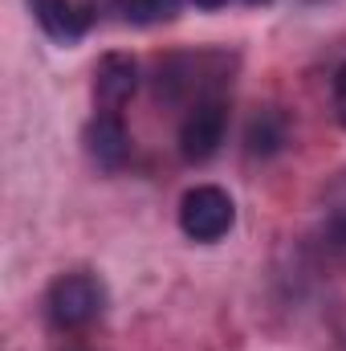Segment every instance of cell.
Segmentation results:
<instances>
[{
  "mask_svg": "<svg viewBox=\"0 0 346 351\" xmlns=\"http://www.w3.org/2000/svg\"><path fill=\"white\" fill-rule=\"evenodd\" d=\"M139 86V66L135 58L127 53H106L94 70V98H98V110L106 114H118V106L135 94Z\"/></svg>",
  "mask_w": 346,
  "mask_h": 351,
  "instance_id": "277c9868",
  "label": "cell"
},
{
  "mask_svg": "<svg viewBox=\"0 0 346 351\" xmlns=\"http://www.w3.org/2000/svg\"><path fill=\"white\" fill-rule=\"evenodd\" d=\"M245 4H269V0H245Z\"/></svg>",
  "mask_w": 346,
  "mask_h": 351,
  "instance_id": "7c38bea8",
  "label": "cell"
},
{
  "mask_svg": "<svg viewBox=\"0 0 346 351\" xmlns=\"http://www.w3.org/2000/svg\"><path fill=\"white\" fill-rule=\"evenodd\" d=\"M118 12H122V21H131V25H155V21L175 16L163 0H118Z\"/></svg>",
  "mask_w": 346,
  "mask_h": 351,
  "instance_id": "ba28073f",
  "label": "cell"
},
{
  "mask_svg": "<svg viewBox=\"0 0 346 351\" xmlns=\"http://www.w3.org/2000/svg\"><path fill=\"white\" fill-rule=\"evenodd\" d=\"M326 233L334 245H346V180L334 184L330 192V221H326Z\"/></svg>",
  "mask_w": 346,
  "mask_h": 351,
  "instance_id": "9c48e42d",
  "label": "cell"
},
{
  "mask_svg": "<svg viewBox=\"0 0 346 351\" xmlns=\"http://www.w3.org/2000/svg\"><path fill=\"white\" fill-rule=\"evenodd\" d=\"M334 110H338V123L346 127V66L338 70V78H334Z\"/></svg>",
  "mask_w": 346,
  "mask_h": 351,
  "instance_id": "30bf717a",
  "label": "cell"
},
{
  "mask_svg": "<svg viewBox=\"0 0 346 351\" xmlns=\"http://www.w3.org/2000/svg\"><path fill=\"white\" fill-rule=\"evenodd\" d=\"M228 135V110L220 98H196V106L187 110L183 127H179V152L187 164H204L220 152Z\"/></svg>",
  "mask_w": 346,
  "mask_h": 351,
  "instance_id": "3957f363",
  "label": "cell"
},
{
  "mask_svg": "<svg viewBox=\"0 0 346 351\" xmlns=\"http://www.w3.org/2000/svg\"><path fill=\"white\" fill-rule=\"evenodd\" d=\"M86 156L98 164V168H106V172H114V168H122V164H127V156H131V135H127V127H122V119H118V114L98 110V114L90 119V127H86Z\"/></svg>",
  "mask_w": 346,
  "mask_h": 351,
  "instance_id": "5b68a950",
  "label": "cell"
},
{
  "mask_svg": "<svg viewBox=\"0 0 346 351\" xmlns=\"http://www.w3.org/2000/svg\"><path fill=\"white\" fill-rule=\"evenodd\" d=\"M191 4H200V8H220L224 0H191Z\"/></svg>",
  "mask_w": 346,
  "mask_h": 351,
  "instance_id": "8fae6325",
  "label": "cell"
},
{
  "mask_svg": "<svg viewBox=\"0 0 346 351\" xmlns=\"http://www.w3.org/2000/svg\"><path fill=\"white\" fill-rule=\"evenodd\" d=\"M102 302H106V294H102V286H98L90 274H66V278H57V282L49 286V298H45L49 319H53L62 331L90 327V323L102 315Z\"/></svg>",
  "mask_w": 346,
  "mask_h": 351,
  "instance_id": "7a4b0ae2",
  "label": "cell"
},
{
  "mask_svg": "<svg viewBox=\"0 0 346 351\" xmlns=\"http://www.w3.org/2000/svg\"><path fill=\"white\" fill-rule=\"evenodd\" d=\"M245 143H249L253 156H273V152H281V143H285V119H281L277 110H261L257 119L249 123Z\"/></svg>",
  "mask_w": 346,
  "mask_h": 351,
  "instance_id": "52a82bcc",
  "label": "cell"
},
{
  "mask_svg": "<svg viewBox=\"0 0 346 351\" xmlns=\"http://www.w3.org/2000/svg\"><path fill=\"white\" fill-rule=\"evenodd\" d=\"M232 225H237V204L216 184H200L179 200V229L191 241H220Z\"/></svg>",
  "mask_w": 346,
  "mask_h": 351,
  "instance_id": "6da1fadb",
  "label": "cell"
},
{
  "mask_svg": "<svg viewBox=\"0 0 346 351\" xmlns=\"http://www.w3.org/2000/svg\"><path fill=\"white\" fill-rule=\"evenodd\" d=\"M37 25L53 37V41H78L86 33V12L74 4V0H29Z\"/></svg>",
  "mask_w": 346,
  "mask_h": 351,
  "instance_id": "8992f818",
  "label": "cell"
}]
</instances>
